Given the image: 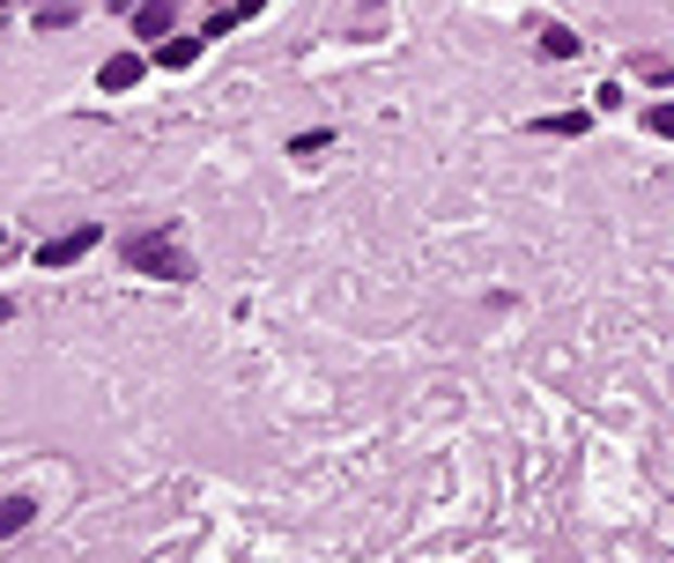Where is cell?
Listing matches in <instances>:
<instances>
[{"label":"cell","mask_w":674,"mask_h":563,"mask_svg":"<svg viewBox=\"0 0 674 563\" xmlns=\"http://www.w3.org/2000/svg\"><path fill=\"white\" fill-rule=\"evenodd\" d=\"M127 260L141 267V275H156V282H186V275H193L186 245H178V238H156V230H141V238H127Z\"/></svg>","instance_id":"obj_1"},{"label":"cell","mask_w":674,"mask_h":563,"mask_svg":"<svg viewBox=\"0 0 674 563\" xmlns=\"http://www.w3.org/2000/svg\"><path fill=\"white\" fill-rule=\"evenodd\" d=\"M30 512H38L30 497H0V534H23V526H30Z\"/></svg>","instance_id":"obj_5"},{"label":"cell","mask_w":674,"mask_h":563,"mask_svg":"<svg viewBox=\"0 0 674 563\" xmlns=\"http://www.w3.org/2000/svg\"><path fill=\"white\" fill-rule=\"evenodd\" d=\"M141 82V52H112L104 60V89H133Z\"/></svg>","instance_id":"obj_4"},{"label":"cell","mask_w":674,"mask_h":563,"mask_svg":"<svg viewBox=\"0 0 674 563\" xmlns=\"http://www.w3.org/2000/svg\"><path fill=\"white\" fill-rule=\"evenodd\" d=\"M652 134H667V141H674V104H660V112H652Z\"/></svg>","instance_id":"obj_8"},{"label":"cell","mask_w":674,"mask_h":563,"mask_svg":"<svg viewBox=\"0 0 674 563\" xmlns=\"http://www.w3.org/2000/svg\"><path fill=\"white\" fill-rule=\"evenodd\" d=\"M170 15H178V0H149V8H141V15H133V30H141V38H156V45H164V30H170Z\"/></svg>","instance_id":"obj_3"},{"label":"cell","mask_w":674,"mask_h":563,"mask_svg":"<svg viewBox=\"0 0 674 563\" xmlns=\"http://www.w3.org/2000/svg\"><path fill=\"white\" fill-rule=\"evenodd\" d=\"M156 60H164V67H193V60H201V38H170V45H156Z\"/></svg>","instance_id":"obj_6"},{"label":"cell","mask_w":674,"mask_h":563,"mask_svg":"<svg viewBox=\"0 0 674 563\" xmlns=\"http://www.w3.org/2000/svg\"><path fill=\"white\" fill-rule=\"evenodd\" d=\"M89 245H97V230H67V238H52V245H38V267H75Z\"/></svg>","instance_id":"obj_2"},{"label":"cell","mask_w":674,"mask_h":563,"mask_svg":"<svg viewBox=\"0 0 674 563\" xmlns=\"http://www.w3.org/2000/svg\"><path fill=\"white\" fill-rule=\"evenodd\" d=\"M542 52H548V60H571V52H578V30H563V23H548V30H542Z\"/></svg>","instance_id":"obj_7"},{"label":"cell","mask_w":674,"mask_h":563,"mask_svg":"<svg viewBox=\"0 0 674 563\" xmlns=\"http://www.w3.org/2000/svg\"><path fill=\"white\" fill-rule=\"evenodd\" d=\"M0 8H8V0H0Z\"/></svg>","instance_id":"obj_9"}]
</instances>
